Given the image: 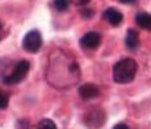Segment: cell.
<instances>
[{
    "label": "cell",
    "mask_w": 151,
    "mask_h": 129,
    "mask_svg": "<svg viewBox=\"0 0 151 129\" xmlns=\"http://www.w3.org/2000/svg\"><path fill=\"white\" fill-rule=\"evenodd\" d=\"M137 62L133 58H123L119 62L115 63L114 70H112V76L118 84H128L136 77Z\"/></svg>",
    "instance_id": "obj_1"
},
{
    "label": "cell",
    "mask_w": 151,
    "mask_h": 129,
    "mask_svg": "<svg viewBox=\"0 0 151 129\" xmlns=\"http://www.w3.org/2000/svg\"><path fill=\"white\" fill-rule=\"evenodd\" d=\"M30 70V62L29 61H19V62L16 63V66L13 67V71L9 75H6L3 77V81L4 84H8V85H14V84H18L25 79L29 74Z\"/></svg>",
    "instance_id": "obj_2"
},
{
    "label": "cell",
    "mask_w": 151,
    "mask_h": 129,
    "mask_svg": "<svg viewBox=\"0 0 151 129\" xmlns=\"http://www.w3.org/2000/svg\"><path fill=\"white\" fill-rule=\"evenodd\" d=\"M43 44V39H42V34L37 30H31L30 32L26 34V36L23 38V43L22 47L26 52L29 53H36L40 49Z\"/></svg>",
    "instance_id": "obj_3"
},
{
    "label": "cell",
    "mask_w": 151,
    "mask_h": 129,
    "mask_svg": "<svg viewBox=\"0 0 151 129\" xmlns=\"http://www.w3.org/2000/svg\"><path fill=\"white\" fill-rule=\"evenodd\" d=\"M106 121V115L104 113V110L99 108H93L89 110L84 116V124L87 125L89 129H98L105 124Z\"/></svg>",
    "instance_id": "obj_4"
},
{
    "label": "cell",
    "mask_w": 151,
    "mask_h": 129,
    "mask_svg": "<svg viewBox=\"0 0 151 129\" xmlns=\"http://www.w3.org/2000/svg\"><path fill=\"white\" fill-rule=\"evenodd\" d=\"M101 44V35L98 32H94V31H91V32H87L83 38L80 39V45L83 47L84 49H97Z\"/></svg>",
    "instance_id": "obj_5"
},
{
    "label": "cell",
    "mask_w": 151,
    "mask_h": 129,
    "mask_svg": "<svg viewBox=\"0 0 151 129\" xmlns=\"http://www.w3.org/2000/svg\"><path fill=\"white\" fill-rule=\"evenodd\" d=\"M79 96L83 100H93V98L99 96V89L94 84H83L79 88Z\"/></svg>",
    "instance_id": "obj_6"
},
{
    "label": "cell",
    "mask_w": 151,
    "mask_h": 129,
    "mask_svg": "<svg viewBox=\"0 0 151 129\" xmlns=\"http://www.w3.org/2000/svg\"><path fill=\"white\" fill-rule=\"evenodd\" d=\"M104 18L112 26H119L123 22V14L115 8H107L104 13Z\"/></svg>",
    "instance_id": "obj_7"
},
{
    "label": "cell",
    "mask_w": 151,
    "mask_h": 129,
    "mask_svg": "<svg viewBox=\"0 0 151 129\" xmlns=\"http://www.w3.org/2000/svg\"><path fill=\"white\" fill-rule=\"evenodd\" d=\"M125 45L127 48L130 50H136L139 45V39H138V34H137L134 30H128L125 36Z\"/></svg>",
    "instance_id": "obj_8"
},
{
    "label": "cell",
    "mask_w": 151,
    "mask_h": 129,
    "mask_svg": "<svg viewBox=\"0 0 151 129\" xmlns=\"http://www.w3.org/2000/svg\"><path fill=\"white\" fill-rule=\"evenodd\" d=\"M136 23L141 29L151 31V14H149V13H138L136 16Z\"/></svg>",
    "instance_id": "obj_9"
},
{
    "label": "cell",
    "mask_w": 151,
    "mask_h": 129,
    "mask_svg": "<svg viewBox=\"0 0 151 129\" xmlns=\"http://www.w3.org/2000/svg\"><path fill=\"white\" fill-rule=\"evenodd\" d=\"M36 129H57V125L50 119H43L36 125Z\"/></svg>",
    "instance_id": "obj_10"
},
{
    "label": "cell",
    "mask_w": 151,
    "mask_h": 129,
    "mask_svg": "<svg viewBox=\"0 0 151 129\" xmlns=\"http://www.w3.org/2000/svg\"><path fill=\"white\" fill-rule=\"evenodd\" d=\"M53 5L58 12H65L67 11L68 5H70V0H54Z\"/></svg>",
    "instance_id": "obj_11"
},
{
    "label": "cell",
    "mask_w": 151,
    "mask_h": 129,
    "mask_svg": "<svg viewBox=\"0 0 151 129\" xmlns=\"http://www.w3.org/2000/svg\"><path fill=\"white\" fill-rule=\"evenodd\" d=\"M80 13H81V16L84 17V18H91L92 16L94 14V12L92 11V9H89V8H81V11H80Z\"/></svg>",
    "instance_id": "obj_12"
},
{
    "label": "cell",
    "mask_w": 151,
    "mask_h": 129,
    "mask_svg": "<svg viewBox=\"0 0 151 129\" xmlns=\"http://www.w3.org/2000/svg\"><path fill=\"white\" fill-rule=\"evenodd\" d=\"M6 106H8V98L4 93L0 92V108H6Z\"/></svg>",
    "instance_id": "obj_13"
},
{
    "label": "cell",
    "mask_w": 151,
    "mask_h": 129,
    "mask_svg": "<svg viewBox=\"0 0 151 129\" xmlns=\"http://www.w3.org/2000/svg\"><path fill=\"white\" fill-rule=\"evenodd\" d=\"M71 1L76 5H85V4H88L91 0H71Z\"/></svg>",
    "instance_id": "obj_14"
},
{
    "label": "cell",
    "mask_w": 151,
    "mask_h": 129,
    "mask_svg": "<svg viewBox=\"0 0 151 129\" xmlns=\"http://www.w3.org/2000/svg\"><path fill=\"white\" fill-rule=\"evenodd\" d=\"M112 129H129V127L127 124H124V123H119V124H116Z\"/></svg>",
    "instance_id": "obj_15"
},
{
    "label": "cell",
    "mask_w": 151,
    "mask_h": 129,
    "mask_svg": "<svg viewBox=\"0 0 151 129\" xmlns=\"http://www.w3.org/2000/svg\"><path fill=\"white\" fill-rule=\"evenodd\" d=\"M120 3H123V4H132V3H134L136 0H119Z\"/></svg>",
    "instance_id": "obj_16"
},
{
    "label": "cell",
    "mask_w": 151,
    "mask_h": 129,
    "mask_svg": "<svg viewBox=\"0 0 151 129\" xmlns=\"http://www.w3.org/2000/svg\"><path fill=\"white\" fill-rule=\"evenodd\" d=\"M0 38H1V23H0Z\"/></svg>",
    "instance_id": "obj_17"
}]
</instances>
